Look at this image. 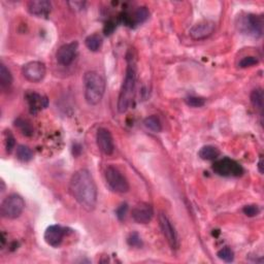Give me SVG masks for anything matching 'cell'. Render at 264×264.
Returning <instances> with one entry per match:
<instances>
[{"label": "cell", "instance_id": "14", "mask_svg": "<svg viewBox=\"0 0 264 264\" xmlns=\"http://www.w3.org/2000/svg\"><path fill=\"white\" fill-rule=\"evenodd\" d=\"M65 229L60 225H51L49 226L43 234L46 243L51 246L56 248L61 245L63 238L65 236Z\"/></svg>", "mask_w": 264, "mask_h": 264}, {"label": "cell", "instance_id": "4", "mask_svg": "<svg viewBox=\"0 0 264 264\" xmlns=\"http://www.w3.org/2000/svg\"><path fill=\"white\" fill-rule=\"evenodd\" d=\"M24 208L25 201L23 197L19 194H10L2 201L0 206V214L5 219L15 220L24 212Z\"/></svg>", "mask_w": 264, "mask_h": 264}, {"label": "cell", "instance_id": "16", "mask_svg": "<svg viewBox=\"0 0 264 264\" xmlns=\"http://www.w3.org/2000/svg\"><path fill=\"white\" fill-rule=\"evenodd\" d=\"M26 100L29 105V111L32 115H36L40 112L42 108H46L48 106V99L47 97L42 96L35 92H29L26 94Z\"/></svg>", "mask_w": 264, "mask_h": 264}, {"label": "cell", "instance_id": "5", "mask_svg": "<svg viewBox=\"0 0 264 264\" xmlns=\"http://www.w3.org/2000/svg\"><path fill=\"white\" fill-rule=\"evenodd\" d=\"M105 181L108 188L115 193L124 194L130 189L128 180L117 167L109 165L105 169Z\"/></svg>", "mask_w": 264, "mask_h": 264}, {"label": "cell", "instance_id": "11", "mask_svg": "<svg viewBox=\"0 0 264 264\" xmlns=\"http://www.w3.org/2000/svg\"><path fill=\"white\" fill-rule=\"evenodd\" d=\"M97 147L104 155H112L115 151L114 138L111 131L106 128H99L96 133Z\"/></svg>", "mask_w": 264, "mask_h": 264}, {"label": "cell", "instance_id": "8", "mask_svg": "<svg viewBox=\"0 0 264 264\" xmlns=\"http://www.w3.org/2000/svg\"><path fill=\"white\" fill-rule=\"evenodd\" d=\"M22 73L27 81L31 83H39L45 79L47 68L45 63L40 61H31L23 66Z\"/></svg>", "mask_w": 264, "mask_h": 264}, {"label": "cell", "instance_id": "31", "mask_svg": "<svg viewBox=\"0 0 264 264\" xmlns=\"http://www.w3.org/2000/svg\"><path fill=\"white\" fill-rule=\"evenodd\" d=\"M86 2L83 1H69L68 5L70 6V8L74 9V10H81L82 8H84Z\"/></svg>", "mask_w": 264, "mask_h": 264}, {"label": "cell", "instance_id": "9", "mask_svg": "<svg viewBox=\"0 0 264 264\" xmlns=\"http://www.w3.org/2000/svg\"><path fill=\"white\" fill-rule=\"evenodd\" d=\"M158 220H159V225H160L162 233L164 237L166 238L169 247L171 249H178L179 247L178 233H177V231H175V228L172 225L170 219L166 216V214L160 213L158 216Z\"/></svg>", "mask_w": 264, "mask_h": 264}, {"label": "cell", "instance_id": "32", "mask_svg": "<svg viewBox=\"0 0 264 264\" xmlns=\"http://www.w3.org/2000/svg\"><path fill=\"white\" fill-rule=\"evenodd\" d=\"M258 168H259L260 173H263V158L262 157H260V160L258 162Z\"/></svg>", "mask_w": 264, "mask_h": 264}, {"label": "cell", "instance_id": "12", "mask_svg": "<svg viewBox=\"0 0 264 264\" xmlns=\"http://www.w3.org/2000/svg\"><path fill=\"white\" fill-rule=\"evenodd\" d=\"M216 29V25L212 21H202L195 24L189 30V35L194 40H202L210 37Z\"/></svg>", "mask_w": 264, "mask_h": 264}, {"label": "cell", "instance_id": "19", "mask_svg": "<svg viewBox=\"0 0 264 264\" xmlns=\"http://www.w3.org/2000/svg\"><path fill=\"white\" fill-rule=\"evenodd\" d=\"M13 83V75L6 66L1 63L0 65V85L2 88H8Z\"/></svg>", "mask_w": 264, "mask_h": 264}, {"label": "cell", "instance_id": "24", "mask_svg": "<svg viewBox=\"0 0 264 264\" xmlns=\"http://www.w3.org/2000/svg\"><path fill=\"white\" fill-rule=\"evenodd\" d=\"M217 256L221 260H223L225 262H228V263L232 262L234 260V253L229 247H225V248L220 250L218 252Z\"/></svg>", "mask_w": 264, "mask_h": 264}, {"label": "cell", "instance_id": "6", "mask_svg": "<svg viewBox=\"0 0 264 264\" xmlns=\"http://www.w3.org/2000/svg\"><path fill=\"white\" fill-rule=\"evenodd\" d=\"M238 29L240 32L253 37H260L263 34V18L258 15L248 14L239 18Z\"/></svg>", "mask_w": 264, "mask_h": 264}, {"label": "cell", "instance_id": "29", "mask_svg": "<svg viewBox=\"0 0 264 264\" xmlns=\"http://www.w3.org/2000/svg\"><path fill=\"white\" fill-rule=\"evenodd\" d=\"M243 212L248 217H255L260 213V208L258 205L251 204V205H246L243 208Z\"/></svg>", "mask_w": 264, "mask_h": 264}, {"label": "cell", "instance_id": "1", "mask_svg": "<svg viewBox=\"0 0 264 264\" xmlns=\"http://www.w3.org/2000/svg\"><path fill=\"white\" fill-rule=\"evenodd\" d=\"M69 192L84 210L88 212L94 210L97 203V187L89 170L80 169L72 174Z\"/></svg>", "mask_w": 264, "mask_h": 264}, {"label": "cell", "instance_id": "27", "mask_svg": "<svg viewBox=\"0 0 264 264\" xmlns=\"http://www.w3.org/2000/svg\"><path fill=\"white\" fill-rule=\"evenodd\" d=\"M16 146V139L10 131H5V149L7 153H12Z\"/></svg>", "mask_w": 264, "mask_h": 264}, {"label": "cell", "instance_id": "21", "mask_svg": "<svg viewBox=\"0 0 264 264\" xmlns=\"http://www.w3.org/2000/svg\"><path fill=\"white\" fill-rule=\"evenodd\" d=\"M16 155H17V158L20 161H22V162H29L33 158V152H32V150L29 147H27L25 145H20L17 148Z\"/></svg>", "mask_w": 264, "mask_h": 264}, {"label": "cell", "instance_id": "2", "mask_svg": "<svg viewBox=\"0 0 264 264\" xmlns=\"http://www.w3.org/2000/svg\"><path fill=\"white\" fill-rule=\"evenodd\" d=\"M136 66L135 62L128 59V65L125 72V78L121 87L119 98H118V111L121 114L126 113L132 101H133L134 93H135V86H136Z\"/></svg>", "mask_w": 264, "mask_h": 264}, {"label": "cell", "instance_id": "20", "mask_svg": "<svg viewBox=\"0 0 264 264\" xmlns=\"http://www.w3.org/2000/svg\"><path fill=\"white\" fill-rule=\"evenodd\" d=\"M263 90L261 89V88H257V89L253 90L252 93H251V96H250V99H251V102L252 104L254 105L255 108H257L258 111H260L262 113V109H263Z\"/></svg>", "mask_w": 264, "mask_h": 264}, {"label": "cell", "instance_id": "18", "mask_svg": "<svg viewBox=\"0 0 264 264\" xmlns=\"http://www.w3.org/2000/svg\"><path fill=\"white\" fill-rule=\"evenodd\" d=\"M85 45L88 50H90L91 52H97L102 46V37L94 33V34L87 36V38L85 39Z\"/></svg>", "mask_w": 264, "mask_h": 264}, {"label": "cell", "instance_id": "28", "mask_svg": "<svg viewBox=\"0 0 264 264\" xmlns=\"http://www.w3.org/2000/svg\"><path fill=\"white\" fill-rule=\"evenodd\" d=\"M259 60L257 59V57L255 56H248L245 57L240 60L239 62V67L241 68H247V67H252V66H254L256 64H258Z\"/></svg>", "mask_w": 264, "mask_h": 264}, {"label": "cell", "instance_id": "22", "mask_svg": "<svg viewBox=\"0 0 264 264\" xmlns=\"http://www.w3.org/2000/svg\"><path fill=\"white\" fill-rule=\"evenodd\" d=\"M144 124H145V126L149 130H151L153 132H157V133H158V132H161L162 131L161 121L155 115H153V116H150V117L146 118L145 121H144Z\"/></svg>", "mask_w": 264, "mask_h": 264}, {"label": "cell", "instance_id": "25", "mask_svg": "<svg viewBox=\"0 0 264 264\" xmlns=\"http://www.w3.org/2000/svg\"><path fill=\"white\" fill-rule=\"evenodd\" d=\"M186 103L191 107H201L205 103V99L198 96H189L186 98Z\"/></svg>", "mask_w": 264, "mask_h": 264}, {"label": "cell", "instance_id": "15", "mask_svg": "<svg viewBox=\"0 0 264 264\" xmlns=\"http://www.w3.org/2000/svg\"><path fill=\"white\" fill-rule=\"evenodd\" d=\"M28 12L36 17H48L52 10V3L48 0H32L27 4Z\"/></svg>", "mask_w": 264, "mask_h": 264}, {"label": "cell", "instance_id": "26", "mask_svg": "<svg viewBox=\"0 0 264 264\" xmlns=\"http://www.w3.org/2000/svg\"><path fill=\"white\" fill-rule=\"evenodd\" d=\"M127 243L130 247H133V248H141L142 247V240H141L139 234L136 232L131 233L128 236Z\"/></svg>", "mask_w": 264, "mask_h": 264}, {"label": "cell", "instance_id": "3", "mask_svg": "<svg viewBox=\"0 0 264 264\" xmlns=\"http://www.w3.org/2000/svg\"><path fill=\"white\" fill-rule=\"evenodd\" d=\"M85 99L88 104L97 105L102 100L105 92V80L96 71H88L84 74Z\"/></svg>", "mask_w": 264, "mask_h": 264}, {"label": "cell", "instance_id": "7", "mask_svg": "<svg viewBox=\"0 0 264 264\" xmlns=\"http://www.w3.org/2000/svg\"><path fill=\"white\" fill-rule=\"evenodd\" d=\"M213 170L221 177H240L244 173V168L238 162L227 157L216 161Z\"/></svg>", "mask_w": 264, "mask_h": 264}, {"label": "cell", "instance_id": "23", "mask_svg": "<svg viewBox=\"0 0 264 264\" xmlns=\"http://www.w3.org/2000/svg\"><path fill=\"white\" fill-rule=\"evenodd\" d=\"M15 125L21 130L22 133H23L25 136H31L33 134V128L30 124V122H28L27 120L18 118L15 121Z\"/></svg>", "mask_w": 264, "mask_h": 264}, {"label": "cell", "instance_id": "13", "mask_svg": "<svg viewBox=\"0 0 264 264\" xmlns=\"http://www.w3.org/2000/svg\"><path fill=\"white\" fill-rule=\"evenodd\" d=\"M131 216L136 223L148 224L152 221L154 217L153 207L147 202H140L133 207Z\"/></svg>", "mask_w": 264, "mask_h": 264}, {"label": "cell", "instance_id": "30", "mask_svg": "<svg viewBox=\"0 0 264 264\" xmlns=\"http://www.w3.org/2000/svg\"><path fill=\"white\" fill-rule=\"evenodd\" d=\"M127 212H128V204H127V203L121 204V205L117 208V211H116V214H117L118 219L121 220V221H122V220L125 219L126 215H127Z\"/></svg>", "mask_w": 264, "mask_h": 264}, {"label": "cell", "instance_id": "17", "mask_svg": "<svg viewBox=\"0 0 264 264\" xmlns=\"http://www.w3.org/2000/svg\"><path fill=\"white\" fill-rule=\"evenodd\" d=\"M219 155H220L219 149L211 145L202 147L199 150V152H198V156H199L202 160H206V161L215 160L219 157Z\"/></svg>", "mask_w": 264, "mask_h": 264}, {"label": "cell", "instance_id": "10", "mask_svg": "<svg viewBox=\"0 0 264 264\" xmlns=\"http://www.w3.org/2000/svg\"><path fill=\"white\" fill-rule=\"evenodd\" d=\"M78 49H79L78 41H71L61 46L56 53L57 62L62 66L70 65L76 56Z\"/></svg>", "mask_w": 264, "mask_h": 264}]
</instances>
